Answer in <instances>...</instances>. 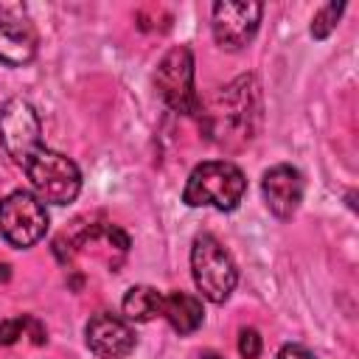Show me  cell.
<instances>
[{
  "label": "cell",
  "instance_id": "4",
  "mask_svg": "<svg viewBox=\"0 0 359 359\" xmlns=\"http://www.w3.org/2000/svg\"><path fill=\"white\" fill-rule=\"evenodd\" d=\"M50 224L45 202L31 191H11L0 199V236L17 247L28 250L39 238H45Z\"/></svg>",
  "mask_w": 359,
  "mask_h": 359
},
{
  "label": "cell",
  "instance_id": "9",
  "mask_svg": "<svg viewBox=\"0 0 359 359\" xmlns=\"http://www.w3.org/2000/svg\"><path fill=\"white\" fill-rule=\"evenodd\" d=\"M36 56V31L22 6H0V62L22 67Z\"/></svg>",
  "mask_w": 359,
  "mask_h": 359
},
{
  "label": "cell",
  "instance_id": "1",
  "mask_svg": "<svg viewBox=\"0 0 359 359\" xmlns=\"http://www.w3.org/2000/svg\"><path fill=\"white\" fill-rule=\"evenodd\" d=\"M247 191L244 171L230 160H205L199 163L182 191V202L191 208H216L233 210L238 208Z\"/></svg>",
  "mask_w": 359,
  "mask_h": 359
},
{
  "label": "cell",
  "instance_id": "2",
  "mask_svg": "<svg viewBox=\"0 0 359 359\" xmlns=\"http://www.w3.org/2000/svg\"><path fill=\"white\" fill-rule=\"evenodd\" d=\"M191 275L202 297L210 303H224L238 283V269L230 252L210 233H199L191 244Z\"/></svg>",
  "mask_w": 359,
  "mask_h": 359
},
{
  "label": "cell",
  "instance_id": "8",
  "mask_svg": "<svg viewBox=\"0 0 359 359\" xmlns=\"http://www.w3.org/2000/svg\"><path fill=\"white\" fill-rule=\"evenodd\" d=\"M216 101H219V107L210 112L213 121H216V126H213V140L224 143L233 123H238L241 137L250 140V137H252V135H250V132H252V129H250V118L258 115V112H250V107H252V109L258 107L255 81H252V79H238V81H233Z\"/></svg>",
  "mask_w": 359,
  "mask_h": 359
},
{
  "label": "cell",
  "instance_id": "6",
  "mask_svg": "<svg viewBox=\"0 0 359 359\" xmlns=\"http://www.w3.org/2000/svg\"><path fill=\"white\" fill-rule=\"evenodd\" d=\"M0 146L20 168H25L28 160L45 149L42 121L25 98H8L0 107Z\"/></svg>",
  "mask_w": 359,
  "mask_h": 359
},
{
  "label": "cell",
  "instance_id": "15",
  "mask_svg": "<svg viewBox=\"0 0 359 359\" xmlns=\"http://www.w3.org/2000/svg\"><path fill=\"white\" fill-rule=\"evenodd\" d=\"M342 11H345V3H325L311 20V36L314 39H325L337 28V20H339Z\"/></svg>",
  "mask_w": 359,
  "mask_h": 359
},
{
  "label": "cell",
  "instance_id": "10",
  "mask_svg": "<svg viewBox=\"0 0 359 359\" xmlns=\"http://www.w3.org/2000/svg\"><path fill=\"white\" fill-rule=\"evenodd\" d=\"M84 339H87V348L101 359H123L126 353H132L137 342L132 325L123 317L109 311H98L90 317L84 328Z\"/></svg>",
  "mask_w": 359,
  "mask_h": 359
},
{
  "label": "cell",
  "instance_id": "3",
  "mask_svg": "<svg viewBox=\"0 0 359 359\" xmlns=\"http://www.w3.org/2000/svg\"><path fill=\"white\" fill-rule=\"evenodd\" d=\"M34 185V194L42 199V202H50V205H70L79 191H81V171L79 165L67 157V154H59L53 149H39L28 165L22 168Z\"/></svg>",
  "mask_w": 359,
  "mask_h": 359
},
{
  "label": "cell",
  "instance_id": "18",
  "mask_svg": "<svg viewBox=\"0 0 359 359\" xmlns=\"http://www.w3.org/2000/svg\"><path fill=\"white\" fill-rule=\"evenodd\" d=\"M11 278V266L8 264H0V283H6Z\"/></svg>",
  "mask_w": 359,
  "mask_h": 359
},
{
  "label": "cell",
  "instance_id": "13",
  "mask_svg": "<svg viewBox=\"0 0 359 359\" xmlns=\"http://www.w3.org/2000/svg\"><path fill=\"white\" fill-rule=\"evenodd\" d=\"M160 306H163V294H160L154 286H146V283L132 286V289L123 294V303H121L126 320H135V323H149V320H154V317L160 314Z\"/></svg>",
  "mask_w": 359,
  "mask_h": 359
},
{
  "label": "cell",
  "instance_id": "17",
  "mask_svg": "<svg viewBox=\"0 0 359 359\" xmlns=\"http://www.w3.org/2000/svg\"><path fill=\"white\" fill-rule=\"evenodd\" d=\"M275 359H314V353H311L309 348L297 345V342H289V345H283V348L278 351Z\"/></svg>",
  "mask_w": 359,
  "mask_h": 359
},
{
  "label": "cell",
  "instance_id": "16",
  "mask_svg": "<svg viewBox=\"0 0 359 359\" xmlns=\"http://www.w3.org/2000/svg\"><path fill=\"white\" fill-rule=\"evenodd\" d=\"M261 348H264L261 334L255 328H241V334H238V353L244 359H258L261 356Z\"/></svg>",
  "mask_w": 359,
  "mask_h": 359
},
{
  "label": "cell",
  "instance_id": "11",
  "mask_svg": "<svg viewBox=\"0 0 359 359\" xmlns=\"http://www.w3.org/2000/svg\"><path fill=\"white\" fill-rule=\"evenodd\" d=\"M303 191H306L303 174L294 165L280 163V165H272L269 171H264L261 194H264V202L272 216L292 219L303 202Z\"/></svg>",
  "mask_w": 359,
  "mask_h": 359
},
{
  "label": "cell",
  "instance_id": "14",
  "mask_svg": "<svg viewBox=\"0 0 359 359\" xmlns=\"http://www.w3.org/2000/svg\"><path fill=\"white\" fill-rule=\"evenodd\" d=\"M22 331H31L34 337V345H42L48 337H45V328L39 320L28 317V314H20V317H11V320H3L0 323V345H11L22 337Z\"/></svg>",
  "mask_w": 359,
  "mask_h": 359
},
{
  "label": "cell",
  "instance_id": "19",
  "mask_svg": "<svg viewBox=\"0 0 359 359\" xmlns=\"http://www.w3.org/2000/svg\"><path fill=\"white\" fill-rule=\"evenodd\" d=\"M199 359H222V356H219V353H213V351H205Z\"/></svg>",
  "mask_w": 359,
  "mask_h": 359
},
{
  "label": "cell",
  "instance_id": "7",
  "mask_svg": "<svg viewBox=\"0 0 359 359\" xmlns=\"http://www.w3.org/2000/svg\"><path fill=\"white\" fill-rule=\"evenodd\" d=\"M264 6L255 0H222L213 6V39L224 50H238L252 42L261 25Z\"/></svg>",
  "mask_w": 359,
  "mask_h": 359
},
{
  "label": "cell",
  "instance_id": "5",
  "mask_svg": "<svg viewBox=\"0 0 359 359\" xmlns=\"http://www.w3.org/2000/svg\"><path fill=\"white\" fill-rule=\"evenodd\" d=\"M154 87L163 104L171 107L174 112L180 115L202 112V101L194 87V53L188 45H177L160 59L154 73Z\"/></svg>",
  "mask_w": 359,
  "mask_h": 359
},
{
  "label": "cell",
  "instance_id": "12",
  "mask_svg": "<svg viewBox=\"0 0 359 359\" xmlns=\"http://www.w3.org/2000/svg\"><path fill=\"white\" fill-rule=\"evenodd\" d=\"M160 314L168 320V325L177 334H194L205 323L202 300L188 294V292H168V294H163Z\"/></svg>",
  "mask_w": 359,
  "mask_h": 359
}]
</instances>
